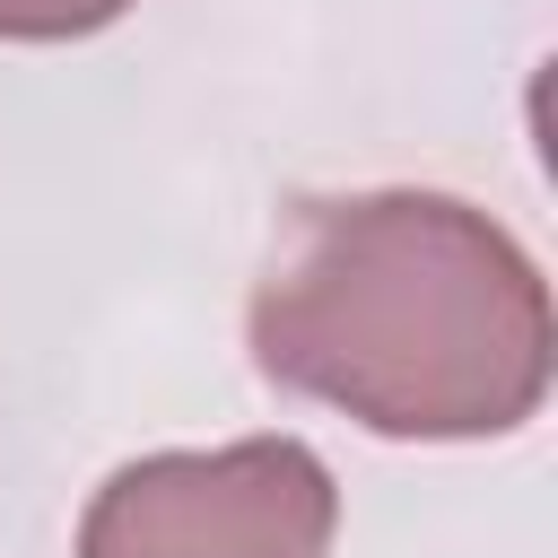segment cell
I'll list each match as a JSON object with an SVG mask.
<instances>
[{
  "mask_svg": "<svg viewBox=\"0 0 558 558\" xmlns=\"http://www.w3.org/2000/svg\"><path fill=\"white\" fill-rule=\"evenodd\" d=\"M340 488L296 436L122 462L78 523V558H331Z\"/></svg>",
  "mask_w": 558,
  "mask_h": 558,
  "instance_id": "cell-2",
  "label": "cell"
},
{
  "mask_svg": "<svg viewBox=\"0 0 558 558\" xmlns=\"http://www.w3.org/2000/svg\"><path fill=\"white\" fill-rule=\"evenodd\" d=\"M131 0H0V35L9 44H70V35H96L113 26Z\"/></svg>",
  "mask_w": 558,
  "mask_h": 558,
  "instance_id": "cell-3",
  "label": "cell"
},
{
  "mask_svg": "<svg viewBox=\"0 0 558 558\" xmlns=\"http://www.w3.org/2000/svg\"><path fill=\"white\" fill-rule=\"evenodd\" d=\"M244 340L270 384L418 445L514 436L558 349L532 253L453 192L296 201Z\"/></svg>",
  "mask_w": 558,
  "mask_h": 558,
  "instance_id": "cell-1",
  "label": "cell"
}]
</instances>
